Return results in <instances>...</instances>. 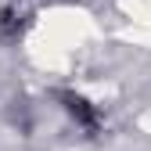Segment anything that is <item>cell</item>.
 <instances>
[{
  "instance_id": "obj_1",
  "label": "cell",
  "mask_w": 151,
  "mask_h": 151,
  "mask_svg": "<svg viewBox=\"0 0 151 151\" xmlns=\"http://www.w3.org/2000/svg\"><path fill=\"white\" fill-rule=\"evenodd\" d=\"M58 101H61V108L68 111V119H72L76 126H83L86 133H97V129H101V115H97V108H93L83 93H58Z\"/></svg>"
},
{
  "instance_id": "obj_2",
  "label": "cell",
  "mask_w": 151,
  "mask_h": 151,
  "mask_svg": "<svg viewBox=\"0 0 151 151\" xmlns=\"http://www.w3.org/2000/svg\"><path fill=\"white\" fill-rule=\"evenodd\" d=\"M29 25V11L22 4H7L0 7V40H18Z\"/></svg>"
}]
</instances>
